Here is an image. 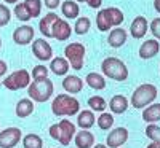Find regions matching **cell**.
<instances>
[{
	"instance_id": "cell-1",
	"label": "cell",
	"mask_w": 160,
	"mask_h": 148,
	"mask_svg": "<svg viewBox=\"0 0 160 148\" xmlns=\"http://www.w3.org/2000/svg\"><path fill=\"white\" fill-rule=\"evenodd\" d=\"M80 112V102L71 94H58L51 102V113L55 116H74Z\"/></svg>"
},
{
	"instance_id": "cell-2",
	"label": "cell",
	"mask_w": 160,
	"mask_h": 148,
	"mask_svg": "<svg viewBox=\"0 0 160 148\" xmlns=\"http://www.w3.org/2000/svg\"><path fill=\"white\" fill-rule=\"evenodd\" d=\"M123 21H125L123 13L117 7L99 10L98 16H96V25H98V30L101 32H108L111 27H118V25H122Z\"/></svg>"
},
{
	"instance_id": "cell-3",
	"label": "cell",
	"mask_w": 160,
	"mask_h": 148,
	"mask_svg": "<svg viewBox=\"0 0 160 148\" xmlns=\"http://www.w3.org/2000/svg\"><path fill=\"white\" fill-rule=\"evenodd\" d=\"M101 70L108 78L115 80V81H125L128 78V67L125 65L123 61H120L118 58L114 56L106 58L101 62Z\"/></svg>"
},
{
	"instance_id": "cell-4",
	"label": "cell",
	"mask_w": 160,
	"mask_h": 148,
	"mask_svg": "<svg viewBox=\"0 0 160 148\" xmlns=\"http://www.w3.org/2000/svg\"><path fill=\"white\" fill-rule=\"evenodd\" d=\"M48 132H50V137L53 140H58L61 145L68 146L71 143V140L74 139V136H75V124L64 118V119L59 121V123L51 124Z\"/></svg>"
},
{
	"instance_id": "cell-5",
	"label": "cell",
	"mask_w": 160,
	"mask_h": 148,
	"mask_svg": "<svg viewBox=\"0 0 160 148\" xmlns=\"http://www.w3.org/2000/svg\"><path fill=\"white\" fill-rule=\"evenodd\" d=\"M53 91H55V86H53L51 80H48V76L43 80H34L28 86L29 97L34 102H40V104L50 100V97L53 96Z\"/></svg>"
},
{
	"instance_id": "cell-6",
	"label": "cell",
	"mask_w": 160,
	"mask_h": 148,
	"mask_svg": "<svg viewBox=\"0 0 160 148\" xmlns=\"http://www.w3.org/2000/svg\"><path fill=\"white\" fill-rule=\"evenodd\" d=\"M157 99V88L151 83L139 85L131 94V105L135 109H144Z\"/></svg>"
},
{
	"instance_id": "cell-7",
	"label": "cell",
	"mask_w": 160,
	"mask_h": 148,
	"mask_svg": "<svg viewBox=\"0 0 160 148\" xmlns=\"http://www.w3.org/2000/svg\"><path fill=\"white\" fill-rule=\"evenodd\" d=\"M85 46L78 42H74V43H69L68 46L64 48V56L68 59L71 69L74 70H80L83 67V61H85Z\"/></svg>"
},
{
	"instance_id": "cell-8",
	"label": "cell",
	"mask_w": 160,
	"mask_h": 148,
	"mask_svg": "<svg viewBox=\"0 0 160 148\" xmlns=\"http://www.w3.org/2000/svg\"><path fill=\"white\" fill-rule=\"evenodd\" d=\"M31 85V73L26 69L15 70L3 80V86L10 91H19Z\"/></svg>"
},
{
	"instance_id": "cell-9",
	"label": "cell",
	"mask_w": 160,
	"mask_h": 148,
	"mask_svg": "<svg viewBox=\"0 0 160 148\" xmlns=\"http://www.w3.org/2000/svg\"><path fill=\"white\" fill-rule=\"evenodd\" d=\"M22 139V131L19 127H7L0 132V148H15Z\"/></svg>"
},
{
	"instance_id": "cell-10",
	"label": "cell",
	"mask_w": 160,
	"mask_h": 148,
	"mask_svg": "<svg viewBox=\"0 0 160 148\" xmlns=\"http://www.w3.org/2000/svg\"><path fill=\"white\" fill-rule=\"evenodd\" d=\"M71 34H72V29L69 22L66 19H61L58 18L53 24V29H51V38H56L58 42H66V40L71 38Z\"/></svg>"
},
{
	"instance_id": "cell-11",
	"label": "cell",
	"mask_w": 160,
	"mask_h": 148,
	"mask_svg": "<svg viewBox=\"0 0 160 148\" xmlns=\"http://www.w3.org/2000/svg\"><path fill=\"white\" fill-rule=\"evenodd\" d=\"M32 53L38 61H51L53 59V48L43 38H37L32 43Z\"/></svg>"
},
{
	"instance_id": "cell-12",
	"label": "cell",
	"mask_w": 160,
	"mask_h": 148,
	"mask_svg": "<svg viewBox=\"0 0 160 148\" xmlns=\"http://www.w3.org/2000/svg\"><path fill=\"white\" fill-rule=\"evenodd\" d=\"M128 129L127 127H115L108 134V139H106V145L109 148H118L123 143H127L128 140Z\"/></svg>"
},
{
	"instance_id": "cell-13",
	"label": "cell",
	"mask_w": 160,
	"mask_h": 148,
	"mask_svg": "<svg viewBox=\"0 0 160 148\" xmlns=\"http://www.w3.org/2000/svg\"><path fill=\"white\" fill-rule=\"evenodd\" d=\"M34 35H35L34 27L24 24V25H19L18 29H15V32H13V42H15L16 45L26 46V45H29L32 42Z\"/></svg>"
},
{
	"instance_id": "cell-14",
	"label": "cell",
	"mask_w": 160,
	"mask_h": 148,
	"mask_svg": "<svg viewBox=\"0 0 160 148\" xmlns=\"http://www.w3.org/2000/svg\"><path fill=\"white\" fill-rule=\"evenodd\" d=\"M158 51H160V42L155 38H151L148 40V42H144L141 46H139V51H138V54L141 59H152L158 54Z\"/></svg>"
},
{
	"instance_id": "cell-15",
	"label": "cell",
	"mask_w": 160,
	"mask_h": 148,
	"mask_svg": "<svg viewBox=\"0 0 160 148\" xmlns=\"http://www.w3.org/2000/svg\"><path fill=\"white\" fill-rule=\"evenodd\" d=\"M127 38H128L127 30L122 29V27L118 25V27H115V29H112V30L109 32L108 43H109V46H112V48H122V46L127 43Z\"/></svg>"
},
{
	"instance_id": "cell-16",
	"label": "cell",
	"mask_w": 160,
	"mask_h": 148,
	"mask_svg": "<svg viewBox=\"0 0 160 148\" xmlns=\"http://www.w3.org/2000/svg\"><path fill=\"white\" fill-rule=\"evenodd\" d=\"M130 34L133 35V38H142L146 34H148V19L144 16H136L133 19L131 25H130Z\"/></svg>"
},
{
	"instance_id": "cell-17",
	"label": "cell",
	"mask_w": 160,
	"mask_h": 148,
	"mask_svg": "<svg viewBox=\"0 0 160 148\" xmlns=\"http://www.w3.org/2000/svg\"><path fill=\"white\" fill-rule=\"evenodd\" d=\"M62 88L69 94H77L83 89V80L77 75H68L62 80Z\"/></svg>"
},
{
	"instance_id": "cell-18",
	"label": "cell",
	"mask_w": 160,
	"mask_h": 148,
	"mask_svg": "<svg viewBox=\"0 0 160 148\" xmlns=\"http://www.w3.org/2000/svg\"><path fill=\"white\" fill-rule=\"evenodd\" d=\"M128 105H130V100L122 96V94H117V96H114L111 100H109V109L112 113L115 115H122L128 110Z\"/></svg>"
},
{
	"instance_id": "cell-19",
	"label": "cell",
	"mask_w": 160,
	"mask_h": 148,
	"mask_svg": "<svg viewBox=\"0 0 160 148\" xmlns=\"http://www.w3.org/2000/svg\"><path fill=\"white\" fill-rule=\"evenodd\" d=\"M74 140H75V145L77 148H91L95 145V136L88 131V129H83L77 132L74 136Z\"/></svg>"
},
{
	"instance_id": "cell-20",
	"label": "cell",
	"mask_w": 160,
	"mask_h": 148,
	"mask_svg": "<svg viewBox=\"0 0 160 148\" xmlns=\"http://www.w3.org/2000/svg\"><path fill=\"white\" fill-rule=\"evenodd\" d=\"M71 69V65L68 62V59L66 58H53L51 59V64H50V70L58 75V76H64V75H68Z\"/></svg>"
},
{
	"instance_id": "cell-21",
	"label": "cell",
	"mask_w": 160,
	"mask_h": 148,
	"mask_svg": "<svg viewBox=\"0 0 160 148\" xmlns=\"http://www.w3.org/2000/svg\"><path fill=\"white\" fill-rule=\"evenodd\" d=\"M56 19H58V15H55V13H48V15H45L40 19L38 29L42 32V35H45V38H51V29H53V24H55Z\"/></svg>"
},
{
	"instance_id": "cell-22",
	"label": "cell",
	"mask_w": 160,
	"mask_h": 148,
	"mask_svg": "<svg viewBox=\"0 0 160 148\" xmlns=\"http://www.w3.org/2000/svg\"><path fill=\"white\" fill-rule=\"evenodd\" d=\"M61 13L68 19H77L80 15V7L78 3H75V0H66L61 3Z\"/></svg>"
},
{
	"instance_id": "cell-23",
	"label": "cell",
	"mask_w": 160,
	"mask_h": 148,
	"mask_svg": "<svg viewBox=\"0 0 160 148\" xmlns=\"http://www.w3.org/2000/svg\"><path fill=\"white\" fill-rule=\"evenodd\" d=\"M95 123H96V118H95L93 110H83V112L77 113V124H78V127L90 129V127L95 126Z\"/></svg>"
},
{
	"instance_id": "cell-24",
	"label": "cell",
	"mask_w": 160,
	"mask_h": 148,
	"mask_svg": "<svg viewBox=\"0 0 160 148\" xmlns=\"http://www.w3.org/2000/svg\"><path fill=\"white\" fill-rule=\"evenodd\" d=\"M34 100L32 99H19V102L16 104V109H15V112H16V115H18V118H28V116H31L32 113H34Z\"/></svg>"
},
{
	"instance_id": "cell-25",
	"label": "cell",
	"mask_w": 160,
	"mask_h": 148,
	"mask_svg": "<svg viewBox=\"0 0 160 148\" xmlns=\"http://www.w3.org/2000/svg\"><path fill=\"white\" fill-rule=\"evenodd\" d=\"M142 119L146 123H157V121H160V104H152V105L144 107Z\"/></svg>"
},
{
	"instance_id": "cell-26",
	"label": "cell",
	"mask_w": 160,
	"mask_h": 148,
	"mask_svg": "<svg viewBox=\"0 0 160 148\" xmlns=\"http://www.w3.org/2000/svg\"><path fill=\"white\" fill-rule=\"evenodd\" d=\"M85 83L91 88V89H96V91H101L106 88V80L102 75L96 73V72H90L87 76H85Z\"/></svg>"
},
{
	"instance_id": "cell-27",
	"label": "cell",
	"mask_w": 160,
	"mask_h": 148,
	"mask_svg": "<svg viewBox=\"0 0 160 148\" xmlns=\"http://www.w3.org/2000/svg\"><path fill=\"white\" fill-rule=\"evenodd\" d=\"M90 27H91V21H90V18H87V16H80V18L75 19L74 32H75L77 35H85V34L90 30Z\"/></svg>"
},
{
	"instance_id": "cell-28",
	"label": "cell",
	"mask_w": 160,
	"mask_h": 148,
	"mask_svg": "<svg viewBox=\"0 0 160 148\" xmlns=\"http://www.w3.org/2000/svg\"><path fill=\"white\" fill-rule=\"evenodd\" d=\"M22 146L24 148H43V140L37 134H28L22 137Z\"/></svg>"
},
{
	"instance_id": "cell-29",
	"label": "cell",
	"mask_w": 160,
	"mask_h": 148,
	"mask_svg": "<svg viewBox=\"0 0 160 148\" xmlns=\"http://www.w3.org/2000/svg\"><path fill=\"white\" fill-rule=\"evenodd\" d=\"M24 7L29 11L31 18H37L42 13V0H24Z\"/></svg>"
},
{
	"instance_id": "cell-30",
	"label": "cell",
	"mask_w": 160,
	"mask_h": 148,
	"mask_svg": "<svg viewBox=\"0 0 160 148\" xmlns=\"http://www.w3.org/2000/svg\"><path fill=\"white\" fill-rule=\"evenodd\" d=\"M87 104L90 105V109H91L93 112H104L106 107H108V102H106V99L101 97V96H93V97H90Z\"/></svg>"
},
{
	"instance_id": "cell-31",
	"label": "cell",
	"mask_w": 160,
	"mask_h": 148,
	"mask_svg": "<svg viewBox=\"0 0 160 148\" xmlns=\"http://www.w3.org/2000/svg\"><path fill=\"white\" fill-rule=\"evenodd\" d=\"M114 124V116L112 113H108V112H101L99 118H98V127L102 129V131H109Z\"/></svg>"
},
{
	"instance_id": "cell-32",
	"label": "cell",
	"mask_w": 160,
	"mask_h": 148,
	"mask_svg": "<svg viewBox=\"0 0 160 148\" xmlns=\"http://www.w3.org/2000/svg\"><path fill=\"white\" fill-rule=\"evenodd\" d=\"M146 136L152 142L160 143V126H157L155 123H149L148 127H146Z\"/></svg>"
},
{
	"instance_id": "cell-33",
	"label": "cell",
	"mask_w": 160,
	"mask_h": 148,
	"mask_svg": "<svg viewBox=\"0 0 160 148\" xmlns=\"http://www.w3.org/2000/svg\"><path fill=\"white\" fill-rule=\"evenodd\" d=\"M13 13H15V16H16L19 21L28 22V21H31V19H32V18H31V15H29V11L26 10L24 3H16V5H15V10H13Z\"/></svg>"
},
{
	"instance_id": "cell-34",
	"label": "cell",
	"mask_w": 160,
	"mask_h": 148,
	"mask_svg": "<svg viewBox=\"0 0 160 148\" xmlns=\"http://www.w3.org/2000/svg\"><path fill=\"white\" fill-rule=\"evenodd\" d=\"M11 19V11L7 5L0 3V27H3V25H7Z\"/></svg>"
},
{
	"instance_id": "cell-35",
	"label": "cell",
	"mask_w": 160,
	"mask_h": 148,
	"mask_svg": "<svg viewBox=\"0 0 160 148\" xmlns=\"http://www.w3.org/2000/svg\"><path fill=\"white\" fill-rule=\"evenodd\" d=\"M48 76V67L45 65H35L32 69V78L34 80H43Z\"/></svg>"
},
{
	"instance_id": "cell-36",
	"label": "cell",
	"mask_w": 160,
	"mask_h": 148,
	"mask_svg": "<svg viewBox=\"0 0 160 148\" xmlns=\"http://www.w3.org/2000/svg\"><path fill=\"white\" fill-rule=\"evenodd\" d=\"M149 29H151L152 35L155 37V40H160V18L152 19V22H151V25H149Z\"/></svg>"
},
{
	"instance_id": "cell-37",
	"label": "cell",
	"mask_w": 160,
	"mask_h": 148,
	"mask_svg": "<svg viewBox=\"0 0 160 148\" xmlns=\"http://www.w3.org/2000/svg\"><path fill=\"white\" fill-rule=\"evenodd\" d=\"M61 5V0H45V7L50 10H55Z\"/></svg>"
},
{
	"instance_id": "cell-38",
	"label": "cell",
	"mask_w": 160,
	"mask_h": 148,
	"mask_svg": "<svg viewBox=\"0 0 160 148\" xmlns=\"http://www.w3.org/2000/svg\"><path fill=\"white\" fill-rule=\"evenodd\" d=\"M85 3H88L90 8H95V10H96V8H99V7L102 5V0H87Z\"/></svg>"
},
{
	"instance_id": "cell-39",
	"label": "cell",
	"mask_w": 160,
	"mask_h": 148,
	"mask_svg": "<svg viewBox=\"0 0 160 148\" xmlns=\"http://www.w3.org/2000/svg\"><path fill=\"white\" fill-rule=\"evenodd\" d=\"M7 70H8V65H7V62L0 59V78H2V76H5Z\"/></svg>"
},
{
	"instance_id": "cell-40",
	"label": "cell",
	"mask_w": 160,
	"mask_h": 148,
	"mask_svg": "<svg viewBox=\"0 0 160 148\" xmlns=\"http://www.w3.org/2000/svg\"><path fill=\"white\" fill-rule=\"evenodd\" d=\"M154 8H155V11L160 15V0H154Z\"/></svg>"
},
{
	"instance_id": "cell-41",
	"label": "cell",
	"mask_w": 160,
	"mask_h": 148,
	"mask_svg": "<svg viewBox=\"0 0 160 148\" xmlns=\"http://www.w3.org/2000/svg\"><path fill=\"white\" fill-rule=\"evenodd\" d=\"M148 148H160V143L152 142V143H149V145H148Z\"/></svg>"
},
{
	"instance_id": "cell-42",
	"label": "cell",
	"mask_w": 160,
	"mask_h": 148,
	"mask_svg": "<svg viewBox=\"0 0 160 148\" xmlns=\"http://www.w3.org/2000/svg\"><path fill=\"white\" fill-rule=\"evenodd\" d=\"M91 148H108V145H102V143H98L96 146H91Z\"/></svg>"
},
{
	"instance_id": "cell-43",
	"label": "cell",
	"mask_w": 160,
	"mask_h": 148,
	"mask_svg": "<svg viewBox=\"0 0 160 148\" xmlns=\"http://www.w3.org/2000/svg\"><path fill=\"white\" fill-rule=\"evenodd\" d=\"M3 2H5V3H18L19 0H3Z\"/></svg>"
},
{
	"instance_id": "cell-44",
	"label": "cell",
	"mask_w": 160,
	"mask_h": 148,
	"mask_svg": "<svg viewBox=\"0 0 160 148\" xmlns=\"http://www.w3.org/2000/svg\"><path fill=\"white\" fill-rule=\"evenodd\" d=\"M75 2H80V3H85L87 0H75Z\"/></svg>"
},
{
	"instance_id": "cell-45",
	"label": "cell",
	"mask_w": 160,
	"mask_h": 148,
	"mask_svg": "<svg viewBox=\"0 0 160 148\" xmlns=\"http://www.w3.org/2000/svg\"><path fill=\"white\" fill-rule=\"evenodd\" d=\"M0 48H2V38H0Z\"/></svg>"
}]
</instances>
